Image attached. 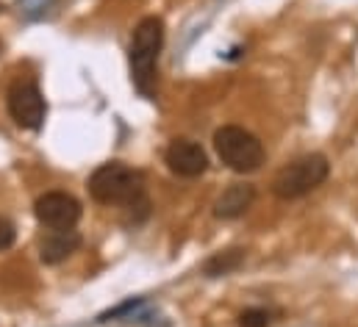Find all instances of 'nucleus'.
I'll return each mask as SVG.
<instances>
[{"label":"nucleus","instance_id":"3","mask_svg":"<svg viewBox=\"0 0 358 327\" xmlns=\"http://www.w3.org/2000/svg\"><path fill=\"white\" fill-rule=\"evenodd\" d=\"M328 172H331V164H328L325 156H320V153L303 156V159H297V161L286 164V166L275 175L272 191H275V197H280V200H297V197L314 191L317 186H322L325 177H328Z\"/></svg>","mask_w":358,"mask_h":327},{"label":"nucleus","instance_id":"10","mask_svg":"<svg viewBox=\"0 0 358 327\" xmlns=\"http://www.w3.org/2000/svg\"><path fill=\"white\" fill-rule=\"evenodd\" d=\"M242 261H245V252L242 249H225V252H217L214 258H208L206 266H203V272L208 277H220V275H228V272L239 269Z\"/></svg>","mask_w":358,"mask_h":327},{"label":"nucleus","instance_id":"14","mask_svg":"<svg viewBox=\"0 0 358 327\" xmlns=\"http://www.w3.org/2000/svg\"><path fill=\"white\" fill-rule=\"evenodd\" d=\"M0 8H3V6H0Z\"/></svg>","mask_w":358,"mask_h":327},{"label":"nucleus","instance_id":"6","mask_svg":"<svg viewBox=\"0 0 358 327\" xmlns=\"http://www.w3.org/2000/svg\"><path fill=\"white\" fill-rule=\"evenodd\" d=\"M34 214L48 231H73L81 219V203L67 191H45L34 203Z\"/></svg>","mask_w":358,"mask_h":327},{"label":"nucleus","instance_id":"4","mask_svg":"<svg viewBox=\"0 0 358 327\" xmlns=\"http://www.w3.org/2000/svg\"><path fill=\"white\" fill-rule=\"evenodd\" d=\"M214 150L234 172H256L264 164V145L239 125H222L214 133Z\"/></svg>","mask_w":358,"mask_h":327},{"label":"nucleus","instance_id":"11","mask_svg":"<svg viewBox=\"0 0 358 327\" xmlns=\"http://www.w3.org/2000/svg\"><path fill=\"white\" fill-rule=\"evenodd\" d=\"M267 325H269V314L264 308H248L239 317V327H267Z\"/></svg>","mask_w":358,"mask_h":327},{"label":"nucleus","instance_id":"2","mask_svg":"<svg viewBox=\"0 0 358 327\" xmlns=\"http://www.w3.org/2000/svg\"><path fill=\"white\" fill-rule=\"evenodd\" d=\"M90 194L100 205H125V208H148L145 177L142 172L120 161L97 166L90 177Z\"/></svg>","mask_w":358,"mask_h":327},{"label":"nucleus","instance_id":"13","mask_svg":"<svg viewBox=\"0 0 358 327\" xmlns=\"http://www.w3.org/2000/svg\"><path fill=\"white\" fill-rule=\"evenodd\" d=\"M14 239H17V231H14V225H11L6 217H0V252H3V249H8V247L14 245Z\"/></svg>","mask_w":358,"mask_h":327},{"label":"nucleus","instance_id":"7","mask_svg":"<svg viewBox=\"0 0 358 327\" xmlns=\"http://www.w3.org/2000/svg\"><path fill=\"white\" fill-rule=\"evenodd\" d=\"M164 159H167L170 172H176L178 177H200L208 169V159H206L203 147L197 142H189V139H176L167 147Z\"/></svg>","mask_w":358,"mask_h":327},{"label":"nucleus","instance_id":"5","mask_svg":"<svg viewBox=\"0 0 358 327\" xmlns=\"http://www.w3.org/2000/svg\"><path fill=\"white\" fill-rule=\"evenodd\" d=\"M6 103H8V114L11 119L25 128V131H39L42 122H45V114H48V103L39 92V86L34 81H17L11 83L8 94H6Z\"/></svg>","mask_w":358,"mask_h":327},{"label":"nucleus","instance_id":"8","mask_svg":"<svg viewBox=\"0 0 358 327\" xmlns=\"http://www.w3.org/2000/svg\"><path fill=\"white\" fill-rule=\"evenodd\" d=\"M81 245H84V239L76 231H48L39 239V258L48 266H56V263L67 261L73 252H78Z\"/></svg>","mask_w":358,"mask_h":327},{"label":"nucleus","instance_id":"1","mask_svg":"<svg viewBox=\"0 0 358 327\" xmlns=\"http://www.w3.org/2000/svg\"><path fill=\"white\" fill-rule=\"evenodd\" d=\"M162 45H164V22L159 17H145L134 28V39H131V50H128L131 81L142 97H156Z\"/></svg>","mask_w":358,"mask_h":327},{"label":"nucleus","instance_id":"12","mask_svg":"<svg viewBox=\"0 0 358 327\" xmlns=\"http://www.w3.org/2000/svg\"><path fill=\"white\" fill-rule=\"evenodd\" d=\"M145 303L142 300H128V303H122L120 308H114V311H106V314H100V319L97 322H111V319H120V317H125L128 311H136V308H142Z\"/></svg>","mask_w":358,"mask_h":327},{"label":"nucleus","instance_id":"9","mask_svg":"<svg viewBox=\"0 0 358 327\" xmlns=\"http://www.w3.org/2000/svg\"><path fill=\"white\" fill-rule=\"evenodd\" d=\"M253 200H256V189L250 183H234L217 197L214 217L217 219H236L253 205Z\"/></svg>","mask_w":358,"mask_h":327}]
</instances>
